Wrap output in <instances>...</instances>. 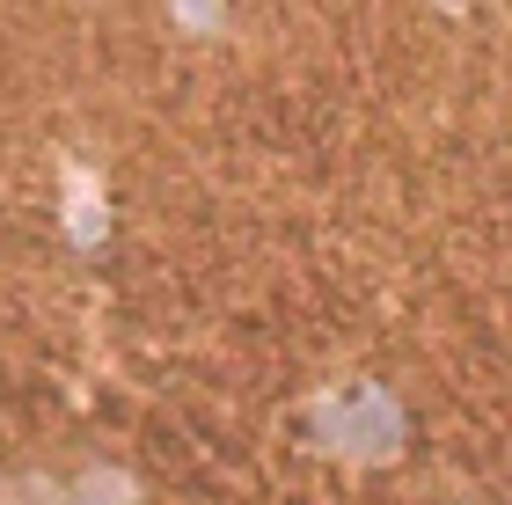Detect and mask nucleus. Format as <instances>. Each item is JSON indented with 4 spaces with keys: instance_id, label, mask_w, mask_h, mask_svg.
Masks as SVG:
<instances>
[{
    "instance_id": "1",
    "label": "nucleus",
    "mask_w": 512,
    "mask_h": 505,
    "mask_svg": "<svg viewBox=\"0 0 512 505\" xmlns=\"http://www.w3.org/2000/svg\"><path fill=\"white\" fill-rule=\"evenodd\" d=\"M315 440L330 454H344V462H388V454H403V410L374 381H359L315 410Z\"/></svg>"
},
{
    "instance_id": "3",
    "label": "nucleus",
    "mask_w": 512,
    "mask_h": 505,
    "mask_svg": "<svg viewBox=\"0 0 512 505\" xmlns=\"http://www.w3.org/2000/svg\"><path fill=\"white\" fill-rule=\"evenodd\" d=\"M0 505H66V476L15 469V476H0Z\"/></svg>"
},
{
    "instance_id": "2",
    "label": "nucleus",
    "mask_w": 512,
    "mask_h": 505,
    "mask_svg": "<svg viewBox=\"0 0 512 505\" xmlns=\"http://www.w3.org/2000/svg\"><path fill=\"white\" fill-rule=\"evenodd\" d=\"M66 505H147V491L125 462H81L66 476Z\"/></svg>"
},
{
    "instance_id": "4",
    "label": "nucleus",
    "mask_w": 512,
    "mask_h": 505,
    "mask_svg": "<svg viewBox=\"0 0 512 505\" xmlns=\"http://www.w3.org/2000/svg\"><path fill=\"white\" fill-rule=\"evenodd\" d=\"M461 505H476V498H461Z\"/></svg>"
}]
</instances>
